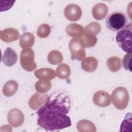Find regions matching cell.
<instances>
[{"label":"cell","mask_w":132,"mask_h":132,"mask_svg":"<svg viewBox=\"0 0 132 132\" xmlns=\"http://www.w3.org/2000/svg\"><path fill=\"white\" fill-rule=\"evenodd\" d=\"M71 107L69 96L62 91L51 94L44 106L38 109V125L46 131H56L71 126L68 114Z\"/></svg>","instance_id":"obj_1"},{"label":"cell","mask_w":132,"mask_h":132,"mask_svg":"<svg viewBox=\"0 0 132 132\" xmlns=\"http://www.w3.org/2000/svg\"><path fill=\"white\" fill-rule=\"evenodd\" d=\"M116 40L118 46L127 53H131V23L126 24L117 32Z\"/></svg>","instance_id":"obj_2"},{"label":"cell","mask_w":132,"mask_h":132,"mask_svg":"<svg viewBox=\"0 0 132 132\" xmlns=\"http://www.w3.org/2000/svg\"><path fill=\"white\" fill-rule=\"evenodd\" d=\"M127 21V17L124 13L121 11H114L107 16L106 25L109 30L116 31L125 27Z\"/></svg>","instance_id":"obj_3"},{"label":"cell","mask_w":132,"mask_h":132,"mask_svg":"<svg viewBox=\"0 0 132 132\" xmlns=\"http://www.w3.org/2000/svg\"><path fill=\"white\" fill-rule=\"evenodd\" d=\"M129 98L127 90L123 87H119L114 89L111 94L112 104L119 110H123L127 107Z\"/></svg>","instance_id":"obj_4"},{"label":"cell","mask_w":132,"mask_h":132,"mask_svg":"<svg viewBox=\"0 0 132 132\" xmlns=\"http://www.w3.org/2000/svg\"><path fill=\"white\" fill-rule=\"evenodd\" d=\"M69 48L71 54L72 60H82L85 58V46L81 38H72L69 44Z\"/></svg>","instance_id":"obj_5"},{"label":"cell","mask_w":132,"mask_h":132,"mask_svg":"<svg viewBox=\"0 0 132 132\" xmlns=\"http://www.w3.org/2000/svg\"><path fill=\"white\" fill-rule=\"evenodd\" d=\"M34 52L31 48L23 49L20 55V64L22 68L28 72L36 70L37 64L34 60Z\"/></svg>","instance_id":"obj_6"},{"label":"cell","mask_w":132,"mask_h":132,"mask_svg":"<svg viewBox=\"0 0 132 132\" xmlns=\"http://www.w3.org/2000/svg\"><path fill=\"white\" fill-rule=\"evenodd\" d=\"M7 120L12 127H18L23 124L24 116L21 110L18 108H13L8 113Z\"/></svg>","instance_id":"obj_7"},{"label":"cell","mask_w":132,"mask_h":132,"mask_svg":"<svg viewBox=\"0 0 132 132\" xmlns=\"http://www.w3.org/2000/svg\"><path fill=\"white\" fill-rule=\"evenodd\" d=\"M48 97V95L45 93H35L29 98L28 105L31 109L38 110L45 105Z\"/></svg>","instance_id":"obj_8"},{"label":"cell","mask_w":132,"mask_h":132,"mask_svg":"<svg viewBox=\"0 0 132 132\" xmlns=\"http://www.w3.org/2000/svg\"><path fill=\"white\" fill-rule=\"evenodd\" d=\"M65 17L70 21H78L81 16L82 11L80 7L74 4H69L64 9Z\"/></svg>","instance_id":"obj_9"},{"label":"cell","mask_w":132,"mask_h":132,"mask_svg":"<svg viewBox=\"0 0 132 132\" xmlns=\"http://www.w3.org/2000/svg\"><path fill=\"white\" fill-rule=\"evenodd\" d=\"M93 101L96 106L101 107H105L111 104V99L108 93L105 91L100 90L94 94Z\"/></svg>","instance_id":"obj_10"},{"label":"cell","mask_w":132,"mask_h":132,"mask_svg":"<svg viewBox=\"0 0 132 132\" xmlns=\"http://www.w3.org/2000/svg\"><path fill=\"white\" fill-rule=\"evenodd\" d=\"M0 38L5 42L11 43L18 40L20 36L18 29L14 28H7L1 31Z\"/></svg>","instance_id":"obj_11"},{"label":"cell","mask_w":132,"mask_h":132,"mask_svg":"<svg viewBox=\"0 0 132 132\" xmlns=\"http://www.w3.org/2000/svg\"><path fill=\"white\" fill-rule=\"evenodd\" d=\"M108 12V6L104 3H98L94 6L92 10V16L96 20L104 19Z\"/></svg>","instance_id":"obj_12"},{"label":"cell","mask_w":132,"mask_h":132,"mask_svg":"<svg viewBox=\"0 0 132 132\" xmlns=\"http://www.w3.org/2000/svg\"><path fill=\"white\" fill-rule=\"evenodd\" d=\"M18 60V55L12 48L7 47L4 51L2 60L5 65L11 67L15 64Z\"/></svg>","instance_id":"obj_13"},{"label":"cell","mask_w":132,"mask_h":132,"mask_svg":"<svg viewBox=\"0 0 132 132\" xmlns=\"http://www.w3.org/2000/svg\"><path fill=\"white\" fill-rule=\"evenodd\" d=\"M68 35L73 38H81L84 35V28L77 23L69 24L65 28Z\"/></svg>","instance_id":"obj_14"},{"label":"cell","mask_w":132,"mask_h":132,"mask_svg":"<svg viewBox=\"0 0 132 132\" xmlns=\"http://www.w3.org/2000/svg\"><path fill=\"white\" fill-rule=\"evenodd\" d=\"M35 76L39 79L50 80L54 78L56 76L55 71L51 68H43L36 70L35 73Z\"/></svg>","instance_id":"obj_15"},{"label":"cell","mask_w":132,"mask_h":132,"mask_svg":"<svg viewBox=\"0 0 132 132\" xmlns=\"http://www.w3.org/2000/svg\"><path fill=\"white\" fill-rule=\"evenodd\" d=\"M98 65L97 60L94 57H87L84 58L81 63V68L86 72H94Z\"/></svg>","instance_id":"obj_16"},{"label":"cell","mask_w":132,"mask_h":132,"mask_svg":"<svg viewBox=\"0 0 132 132\" xmlns=\"http://www.w3.org/2000/svg\"><path fill=\"white\" fill-rule=\"evenodd\" d=\"M35 41L34 35L30 32L23 33L20 38L19 44L21 48L26 49L32 47Z\"/></svg>","instance_id":"obj_17"},{"label":"cell","mask_w":132,"mask_h":132,"mask_svg":"<svg viewBox=\"0 0 132 132\" xmlns=\"http://www.w3.org/2000/svg\"><path fill=\"white\" fill-rule=\"evenodd\" d=\"M77 130L79 132H95L96 128L95 124L88 120H81L76 125Z\"/></svg>","instance_id":"obj_18"},{"label":"cell","mask_w":132,"mask_h":132,"mask_svg":"<svg viewBox=\"0 0 132 132\" xmlns=\"http://www.w3.org/2000/svg\"><path fill=\"white\" fill-rule=\"evenodd\" d=\"M18 87L19 85L16 81L13 80H8L3 86L2 90L3 93L5 96H11L16 93Z\"/></svg>","instance_id":"obj_19"},{"label":"cell","mask_w":132,"mask_h":132,"mask_svg":"<svg viewBox=\"0 0 132 132\" xmlns=\"http://www.w3.org/2000/svg\"><path fill=\"white\" fill-rule=\"evenodd\" d=\"M106 64L110 71L112 72H117L121 69V59L117 56L111 57L107 59Z\"/></svg>","instance_id":"obj_20"},{"label":"cell","mask_w":132,"mask_h":132,"mask_svg":"<svg viewBox=\"0 0 132 132\" xmlns=\"http://www.w3.org/2000/svg\"><path fill=\"white\" fill-rule=\"evenodd\" d=\"M101 30L100 24L96 22H92L86 26L84 28V35L95 36Z\"/></svg>","instance_id":"obj_21"},{"label":"cell","mask_w":132,"mask_h":132,"mask_svg":"<svg viewBox=\"0 0 132 132\" xmlns=\"http://www.w3.org/2000/svg\"><path fill=\"white\" fill-rule=\"evenodd\" d=\"M71 74V69L69 66L65 63L59 64L56 68V75L59 79L68 78Z\"/></svg>","instance_id":"obj_22"},{"label":"cell","mask_w":132,"mask_h":132,"mask_svg":"<svg viewBox=\"0 0 132 132\" xmlns=\"http://www.w3.org/2000/svg\"><path fill=\"white\" fill-rule=\"evenodd\" d=\"M35 87L37 92L45 93L51 89L52 83L50 80L40 79L36 83Z\"/></svg>","instance_id":"obj_23"},{"label":"cell","mask_w":132,"mask_h":132,"mask_svg":"<svg viewBox=\"0 0 132 132\" xmlns=\"http://www.w3.org/2000/svg\"><path fill=\"white\" fill-rule=\"evenodd\" d=\"M47 60L51 64H58L63 61V56L59 51L53 50L48 54Z\"/></svg>","instance_id":"obj_24"},{"label":"cell","mask_w":132,"mask_h":132,"mask_svg":"<svg viewBox=\"0 0 132 132\" xmlns=\"http://www.w3.org/2000/svg\"><path fill=\"white\" fill-rule=\"evenodd\" d=\"M51 29L50 25L47 24H42L40 25L37 30V34L39 37L45 38L47 37L51 33Z\"/></svg>","instance_id":"obj_25"},{"label":"cell","mask_w":132,"mask_h":132,"mask_svg":"<svg viewBox=\"0 0 132 132\" xmlns=\"http://www.w3.org/2000/svg\"><path fill=\"white\" fill-rule=\"evenodd\" d=\"M81 39L82 40L85 47L87 48L94 46L97 43V38L95 36H93L84 35L81 37Z\"/></svg>","instance_id":"obj_26"},{"label":"cell","mask_w":132,"mask_h":132,"mask_svg":"<svg viewBox=\"0 0 132 132\" xmlns=\"http://www.w3.org/2000/svg\"><path fill=\"white\" fill-rule=\"evenodd\" d=\"M131 113H127L124 120L122 122L121 125V131H128V128L131 127Z\"/></svg>","instance_id":"obj_27"},{"label":"cell","mask_w":132,"mask_h":132,"mask_svg":"<svg viewBox=\"0 0 132 132\" xmlns=\"http://www.w3.org/2000/svg\"><path fill=\"white\" fill-rule=\"evenodd\" d=\"M131 53L126 54L123 59V66L126 70L131 71Z\"/></svg>","instance_id":"obj_28"}]
</instances>
